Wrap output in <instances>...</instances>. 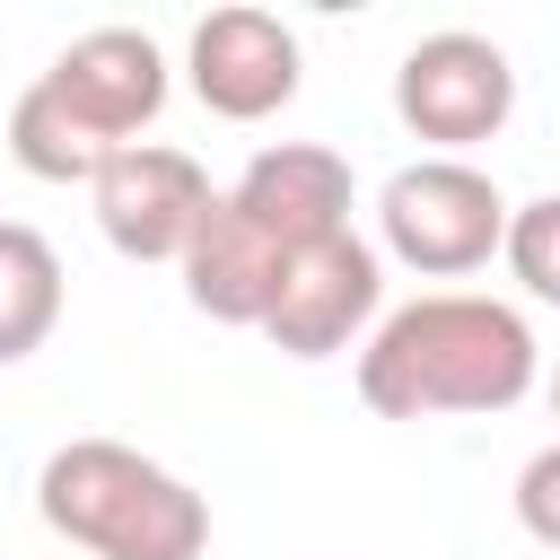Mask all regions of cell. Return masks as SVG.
<instances>
[{"label":"cell","mask_w":560,"mask_h":560,"mask_svg":"<svg viewBox=\"0 0 560 560\" xmlns=\"http://www.w3.org/2000/svg\"><path fill=\"white\" fill-rule=\"evenodd\" d=\"M499 254H508V271L525 280V298L560 306V192H542V201L508 210V236H499Z\"/></svg>","instance_id":"obj_13"},{"label":"cell","mask_w":560,"mask_h":560,"mask_svg":"<svg viewBox=\"0 0 560 560\" xmlns=\"http://www.w3.org/2000/svg\"><path fill=\"white\" fill-rule=\"evenodd\" d=\"M88 201H96V228L122 262H184V245H192V228L210 219L219 192H210L201 158H184L166 140H131V149L105 158Z\"/></svg>","instance_id":"obj_6"},{"label":"cell","mask_w":560,"mask_h":560,"mask_svg":"<svg viewBox=\"0 0 560 560\" xmlns=\"http://www.w3.org/2000/svg\"><path fill=\"white\" fill-rule=\"evenodd\" d=\"M516 525L542 551H560V438L542 455H525V472H516Z\"/></svg>","instance_id":"obj_14"},{"label":"cell","mask_w":560,"mask_h":560,"mask_svg":"<svg viewBox=\"0 0 560 560\" xmlns=\"http://www.w3.org/2000/svg\"><path fill=\"white\" fill-rule=\"evenodd\" d=\"M175 271H184V298H192L210 324H262V306H271L280 271H289V254H280L262 228H245V219L228 210V192H219Z\"/></svg>","instance_id":"obj_10"},{"label":"cell","mask_w":560,"mask_h":560,"mask_svg":"<svg viewBox=\"0 0 560 560\" xmlns=\"http://www.w3.org/2000/svg\"><path fill=\"white\" fill-rule=\"evenodd\" d=\"M542 376V341L508 298L429 289L376 315L359 350V402L376 420H438V411H516Z\"/></svg>","instance_id":"obj_1"},{"label":"cell","mask_w":560,"mask_h":560,"mask_svg":"<svg viewBox=\"0 0 560 560\" xmlns=\"http://www.w3.org/2000/svg\"><path fill=\"white\" fill-rule=\"evenodd\" d=\"M394 114L411 140H429L438 158L472 149V140H499L508 114H516V70L490 35L472 26H438L420 35L402 61H394Z\"/></svg>","instance_id":"obj_4"},{"label":"cell","mask_w":560,"mask_h":560,"mask_svg":"<svg viewBox=\"0 0 560 560\" xmlns=\"http://www.w3.org/2000/svg\"><path fill=\"white\" fill-rule=\"evenodd\" d=\"M61 324V254L44 228L26 219H0V368L9 359H35Z\"/></svg>","instance_id":"obj_11"},{"label":"cell","mask_w":560,"mask_h":560,"mask_svg":"<svg viewBox=\"0 0 560 560\" xmlns=\"http://www.w3.org/2000/svg\"><path fill=\"white\" fill-rule=\"evenodd\" d=\"M184 70H192V96L219 114V122H262L298 96V35L271 18V9H210L184 44Z\"/></svg>","instance_id":"obj_7"},{"label":"cell","mask_w":560,"mask_h":560,"mask_svg":"<svg viewBox=\"0 0 560 560\" xmlns=\"http://www.w3.org/2000/svg\"><path fill=\"white\" fill-rule=\"evenodd\" d=\"M228 210L245 228H262L280 254H306L350 228V158L324 140H280L228 184Z\"/></svg>","instance_id":"obj_9"},{"label":"cell","mask_w":560,"mask_h":560,"mask_svg":"<svg viewBox=\"0 0 560 560\" xmlns=\"http://www.w3.org/2000/svg\"><path fill=\"white\" fill-rule=\"evenodd\" d=\"M376 306H385V254L359 228H341V236L289 254V271H280V289H271L254 332L271 350H289V359H332L376 324Z\"/></svg>","instance_id":"obj_5"},{"label":"cell","mask_w":560,"mask_h":560,"mask_svg":"<svg viewBox=\"0 0 560 560\" xmlns=\"http://www.w3.org/2000/svg\"><path fill=\"white\" fill-rule=\"evenodd\" d=\"M35 516L88 560H201L210 499L122 438H70L35 472Z\"/></svg>","instance_id":"obj_2"},{"label":"cell","mask_w":560,"mask_h":560,"mask_svg":"<svg viewBox=\"0 0 560 560\" xmlns=\"http://www.w3.org/2000/svg\"><path fill=\"white\" fill-rule=\"evenodd\" d=\"M9 158H18L26 175H44V184H96L105 158H114V140L88 131V122L52 96V79H35V88L9 105Z\"/></svg>","instance_id":"obj_12"},{"label":"cell","mask_w":560,"mask_h":560,"mask_svg":"<svg viewBox=\"0 0 560 560\" xmlns=\"http://www.w3.org/2000/svg\"><path fill=\"white\" fill-rule=\"evenodd\" d=\"M376 236L394 262H411L420 280H464L499 254L508 236V192L472 166V158H411L385 175L376 192Z\"/></svg>","instance_id":"obj_3"},{"label":"cell","mask_w":560,"mask_h":560,"mask_svg":"<svg viewBox=\"0 0 560 560\" xmlns=\"http://www.w3.org/2000/svg\"><path fill=\"white\" fill-rule=\"evenodd\" d=\"M551 420H560V368H551Z\"/></svg>","instance_id":"obj_15"},{"label":"cell","mask_w":560,"mask_h":560,"mask_svg":"<svg viewBox=\"0 0 560 560\" xmlns=\"http://www.w3.org/2000/svg\"><path fill=\"white\" fill-rule=\"evenodd\" d=\"M44 79H52V96H61L88 131H105L114 149H131V140L158 122V105H166V52H158L140 26H88V35H70Z\"/></svg>","instance_id":"obj_8"}]
</instances>
